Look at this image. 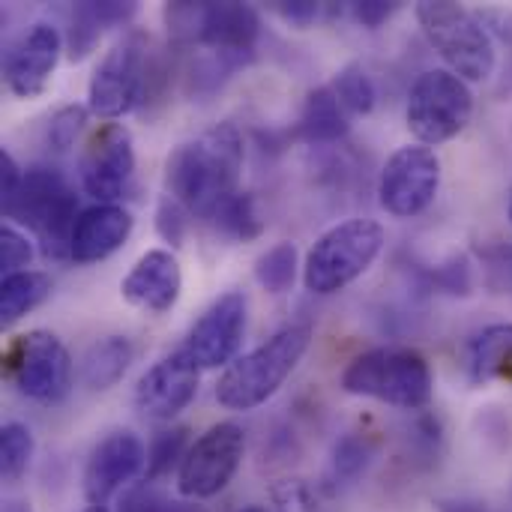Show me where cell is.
<instances>
[{"mask_svg":"<svg viewBox=\"0 0 512 512\" xmlns=\"http://www.w3.org/2000/svg\"><path fill=\"white\" fill-rule=\"evenodd\" d=\"M510 222H512V201H510Z\"/></svg>","mask_w":512,"mask_h":512,"instance_id":"cell-43","label":"cell"},{"mask_svg":"<svg viewBox=\"0 0 512 512\" xmlns=\"http://www.w3.org/2000/svg\"><path fill=\"white\" fill-rule=\"evenodd\" d=\"M30 258H33L30 240H27L18 228L3 225V228H0V270H3L6 276L21 273V267H27Z\"/></svg>","mask_w":512,"mask_h":512,"instance_id":"cell-34","label":"cell"},{"mask_svg":"<svg viewBox=\"0 0 512 512\" xmlns=\"http://www.w3.org/2000/svg\"><path fill=\"white\" fill-rule=\"evenodd\" d=\"M3 512H33V507L27 501H6Z\"/></svg>","mask_w":512,"mask_h":512,"instance_id":"cell-40","label":"cell"},{"mask_svg":"<svg viewBox=\"0 0 512 512\" xmlns=\"http://www.w3.org/2000/svg\"><path fill=\"white\" fill-rule=\"evenodd\" d=\"M432 282H435V288H441L444 294L468 297V294H471V288H474V273H471L468 258H465V255H456V258H450L447 264L435 267Z\"/></svg>","mask_w":512,"mask_h":512,"instance_id":"cell-33","label":"cell"},{"mask_svg":"<svg viewBox=\"0 0 512 512\" xmlns=\"http://www.w3.org/2000/svg\"><path fill=\"white\" fill-rule=\"evenodd\" d=\"M342 390L393 408L423 411L432 405L435 378L429 360L420 351L375 348L351 360V366L342 375Z\"/></svg>","mask_w":512,"mask_h":512,"instance_id":"cell-3","label":"cell"},{"mask_svg":"<svg viewBox=\"0 0 512 512\" xmlns=\"http://www.w3.org/2000/svg\"><path fill=\"white\" fill-rule=\"evenodd\" d=\"M60 33L39 21L33 24L6 54V66H3V78L12 96L18 99H36L45 93L51 72L60 60Z\"/></svg>","mask_w":512,"mask_h":512,"instance_id":"cell-16","label":"cell"},{"mask_svg":"<svg viewBox=\"0 0 512 512\" xmlns=\"http://www.w3.org/2000/svg\"><path fill=\"white\" fill-rule=\"evenodd\" d=\"M81 186L99 204H111L126 195L135 177L132 135L120 123H102L90 138L78 162Z\"/></svg>","mask_w":512,"mask_h":512,"instance_id":"cell-13","label":"cell"},{"mask_svg":"<svg viewBox=\"0 0 512 512\" xmlns=\"http://www.w3.org/2000/svg\"><path fill=\"white\" fill-rule=\"evenodd\" d=\"M84 512H108V510H105V507H87Z\"/></svg>","mask_w":512,"mask_h":512,"instance_id":"cell-42","label":"cell"},{"mask_svg":"<svg viewBox=\"0 0 512 512\" xmlns=\"http://www.w3.org/2000/svg\"><path fill=\"white\" fill-rule=\"evenodd\" d=\"M120 512H171V501H165V498L147 483V486L132 489V492L123 498Z\"/></svg>","mask_w":512,"mask_h":512,"instance_id":"cell-36","label":"cell"},{"mask_svg":"<svg viewBox=\"0 0 512 512\" xmlns=\"http://www.w3.org/2000/svg\"><path fill=\"white\" fill-rule=\"evenodd\" d=\"M132 213L120 204H96L78 213L72 228L69 258L75 264H96L114 255L132 234Z\"/></svg>","mask_w":512,"mask_h":512,"instance_id":"cell-19","label":"cell"},{"mask_svg":"<svg viewBox=\"0 0 512 512\" xmlns=\"http://www.w3.org/2000/svg\"><path fill=\"white\" fill-rule=\"evenodd\" d=\"M396 9H399V3H390V0H357V3H351L354 18L369 30L381 27Z\"/></svg>","mask_w":512,"mask_h":512,"instance_id":"cell-37","label":"cell"},{"mask_svg":"<svg viewBox=\"0 0 512 512\" xmlns=\"http://www.w3.org/2000/svg\"><path fill=\"white\" fill-rule=\"evenodd\" d=\"M135 3H117V0H102V3H75L72 6V18H69V57L72 60H84L93 45L99 42V36L105 33V27L111 24H126L135 15Z\"/></svg>","mask_w":512,"mask_h":512,"instance_id":"cell-20","label":"cell"},{"mask_svg":"<svg viewBox=\"0 0 512 512\" xmlns=\"http://www.w3.org/2000/svg\"><path fill=\"white\" fill-rule=\"evenodd\" d=\"M246 453V432L237 423L210 426L186 453L177 471V489L189 501H207L228 489Z\"/></svg>","mask_w":512,"mask_h":512,"instance_id":"cell-10","label":"cell"},{"mask_svg":"<svg viewBox=\"0 0 512 512\" xmlns=\"http://www.w3.org/2000/svg\"><path fill=\"white\" fill-rule=\"evenodd\" d=\"M441 186V159L432 147L408 144L399 147L381 177H378V201L396 219L420 216L438 195Z\"/></svg>","mask_w":512,"mask_h":512,"instance_id":"cell-12","label":"cell"},{"mask_svg":"<svg viewBox=\"0 0 512 512\" xmlns=\"http://www.w3.org/2000/svg\"><path fill=\"white\" fill-rule=\"evenodd\" d=\"M180 291H183V270L177 255L168 249L144 252L120 285L123 300L147 315L171 312L180 300Z\"/></svg>","mask_w":512,"mask_h":512,"instance_id":"cell-18","label":"cell"},{"mask_svg":"<svg viewBox=\"0 0 512 512\" xmlns=\"http://www.w3.org/2000/svg\"><path fill=\"white\" fill-rule=\"evenodd\" d=\"M486 285L495 294H512V243H492L480 252Z\"/></svg>","mask_w":512,"mask_h":512,"instance_id":"cell-32","label":"cell"},{"mask_svg":"<svg viewBox=\"0 0 512 512\" xmlns=\"http://www.w3.org/2000/svg\"><path fill=\"white\" fill-rule=\"evenodd\" d=\"M351 129V114L333 93V87H318L306 96L300 114V135L312 144H333Z\"/></svg>","mask_w":512,"mask_h":512,"instance_id":"cell-21","label":"cell"},{"mask_svg":"<svg viewBox=\"0 0 512 512\" xmlns=\"http://www.w3.org/2000/svg\"><path fill=\"white\" fill-rule=\"evenodd\" d=\"M87 114H90V108H84V105H66V108H60L48 120V147H54L60 153L69 150L78 141L84 123H87Z\"/></svg>","mask_w":512,"mask_h":512,"instance_id":"cell-31","label":"cell"},{"mask_svg":"<svg viewBox=\"0 0 512 512\" xmlns=\"http://www.w3.org/2000/svg\"><path fill=\"white\" fill-rule=\"evenodd\" d=\"M144 462V444L132 432H114L99 441L84 468V498L90 507H105L144 468Z\"/></svg>","mask_w":512,"mask_h":512,"instance_id":"cell-17","label":"cell"},{"mask_svg":"<svg viewBox=\"0 0 512 512\" xmlns=\"http://www.w3.org/2000/svg\"><path fill=\"white\" fill-rule=\"evenodd\" d=\"M186 441H189V429L186 426H177V429H168V432H159L147 450V483H156L162 480L165 474H171V468L177 462L186 459Z\"/></svg>","mask_w":512,"mask_h":512,"instance_id":"cell-29","label":"cell"},{"mask_svg":"<svg viewBox=\"0 0 512 512\" xmlns=\"http://www.w3.org/2000/svg\"><path fill=\"white\" fill-rule=\"evenodd\" d=\"M51 294V279L39 270H21L12 276H3L0 282V324L12 327L27 312L42 306Z\"/></svg>","mask_w":512,"mask_h":512,"instance_id":"cell-24","label":"cell"},{"mask_svg":"<svg viewBox=\"0 0 512 512\" xmlns=\"http://www.w3.org/2000/svg\"><path fill=\"white\" fill-rule=\"evenodd\" d=\"M243 171V135L234 123H216L201 135L174 147L165 162L168 195L189 213L210 216L225 198L237 192Z\"/></svg>","mask_w":512,"mask_h":512,"instance_id":"cell-1","label":"cell"},{"mask_svg":"<svg viewBox=\"0 0 512 512\" xmlns=\"http://www.w3.org/2000/svg\"><path fill=\"white\" fill-rule=\"evenodd\" d=\"M240 512H267L264 507H258V504H252V507H243Z\"/></svg>","mask_w":512,"mask_h":512,"instance_id":"cell-41","label":"cell"},{"mask_svg":"<svg viewBox=\"0 0 512 512\" xmlns=\"http://www.w3.org/2000/svg\"><path fill=\"white\" fill-rule=\"evenodd\" d=\"M75 210V192L57 168H30L3 213L6 219L27 225L39 237L48 258H69L72 228L78 222Z\"/></svg>","mask_w":512,"mask_h":512,"instance_id":"cell-7","label":"cell"},{"mask_svg":"<svg viewBox=\"0 0 512 512\" xmlns=\"http://www.w3.org/2000/svg\"><path fill=\"white\" fill-rule=\"evenodd\" d=\"M198 363L180 348L159 363H153L138 387H135V408L144 420L171 423L180 411H186L198 393Z\"/></svg>","mask_w":512,"mask_h":512,"instance_id":"cell-15","label":"cell"},{"mask_svg":"<svg viewBox=\"0 0 512 512\" xmlns=\"http://www.w3.org/2000/svg\"><path fill=\"white\" fill-rule=\"evenodd\" d=\"M207 219L216 228V234H222L234 243H249L264 234V219L249 192H234Z\"/></svg>","mask_w":512,"mask_h":512,"instance_id":"cell-25","label":"cell"},{"mask_svg":"<svg viewBox=\"0 0 512 512\" xmlns=\"http://www.w3.org/2000/svg\"><path fill=\"white\" fill-rule=\"evenodd\" d=\"M246 318L249 303L243 291H228L195 321V327L186 336L183 351L198 363V369H219L228 366L243 339H246Z\"/></svg>","mask_w":512,"mask_h":512,"instance_id":"cell-14","label":"cell"},{"mask_svg":"<svg viewBox=\"0 0 512 512\" xmlns=\"http://www.w3.org/2000/svg\"><path fill=\"white\" fill-rule=\"evenodd\" d=\"M147 42L141 33H129L105 51L99 60L90 90L87 108L102 120H117L129 114L147 93Z\"/></svg>","mask_w":512,"mask_h":512,"instance_id":"cell-9","label":"cell"},{"mask_svg":"<svg viewBox=\"0 0 512 512\" xmlns=\"http://www.w3.org/2000/svg\"><path fill=\"white\" fill-rule=\"evenodd\" d=\"M300 255L294 243H276L255 261V279L267 294H288L294 288Z\"/></svg>","mask_w":512,"mask_h":512,"instance_id":"cell-26","label":"cell"},{"mask_svg":"<svg viewBox=\"0 0 512 512\" xmlns=\"http://www.w3.org/2000/svg\"><path fill=\"white\" fill-rule=\"evenodd\" d=\"M330 87H333V93L339 96V102L345 105V111H348L351 117L369 114V111L375 108L378 93H375V84H372V78L366 75V69H363L360 63H348V66L336 75V81H333Z\"/></svg>","mask_w":512,"mask_h":512,"instance_id":"cell-27","label":"cell"},{"mask_svg":"<svg viewBox=\"0 0 512 512\" xmlns=\"http://www.w3.org/2000/svg\"><path fill=\"white\" fill-rule=\"evenodd\" d=\"M372 459V450L366 444V438L360 435H345L336 447H333V477L342 480V483H351L357 480L366 465Z\"/></svg>","mask_w":512,"mask_h":512,"instance_id":"cell-30","label":"cell"},{"mask_svg":"<svg viewBox=\"0 0 512 512\" xmlns=\"http://www.w3.org/2000/svg\"><path fill=\"white\" fill-rule=\"evenodd\" d=\"M471 381L492 384L512 378V324H492L471 342Z\"/></svg>","mask_w":512,"mask_h":512,"instance_id":"cell-22","label":"cell"},{"mask_svg":"<svg viewBox=\"0 0 512 512\" xmlns=\"http://www.w3.org/2000/svg\"><path fill=\"white\" fill-rule=\"evenodd\" d=\"M135 348L126 336H105L87 348L81 360V378L90 390H111L129 369Z\"/></svg>","mask_w":512,"mask_h":512,"instance_id":"cell-23","label":"cell"},{"mask_svg":"<svg viewBox=\"0 0 512 512\" xmlns=\"http://www.w3.org/2000/svg\"><path fill=\"white\" fill-rule=\"evenodd\" d=\"M6 372L18 393L33 402H60L72 387L69 351L48 330H33L12 345L6 354Z\"/></svg>","mask_w":512,"mask_h":512,"instance_id":"cell-11","label":"cell"},{"mask_svg":"<svg viewBox=\"0 0 512 512\" xmlns=\"http://www.w3.org/2000/svg\"><path fill=\"white\" fill-rule=\"evenodd\" d=\"M21 180H24V174H21L18 162H15L6 150H0V201H3V210H6V207L12 204V198L18 195Z\"/></svg>","mask_w":512,"mask_h":512,"instance_id":"cell-38","label":"cell"},{"mask_svg":"<svg viewBox=\"0 0 512 512\" xmlns=\"http://www.w3.org/2000/svg\"><path fill=\"white\" fill-rule=\"evenodd\" d=\"M156 231L174 249L183 243V237H186V207L177 198H171V195H162L159 198V207H156Z\"/></svg>","mask_w":512,"mask_h":512,"instance_id":"cell-35","label":"cell"},{"mask_svg":"<svg viewBox=\"0 0 512 512\" xmlns=\"http://www.w3.org/2000/svg\"><path fill=\"white\" fill-rule=\"evenodd\" d=\"M384 228L372 219H348L324 231L306 255L303 285L312 294H336L357 282L381 255Z\"/></svg>","mask_w":512,"mask_h":512,"instance_id":"cell-4","label":"cell"},{"mask_svg":"<svg viewBox=\"0 0 512 512\" xmlns=\"http://www.w3.org/2000/svg\"><path fill=\"white\" fill-rule=\"evenodd\" d=\"M417 21L435 51L465 81H486L495 72V42L483 21L453 0H423Z\"/></svg>","mask_w":512,"mask_h":512,"instance_id":"cell-5","label":"cell"},{"mask_svg":"<svg viewBox=\"0 0 512 512\" xmlns=\"http://www.w3.org/2000/svg\"><path fill=\"white\" fill-rule=\"evenodd\" d=\"M474 114V93L465 78L450 69L423 72L408 96V129L423 144H444L465 132Z\"/></svg>","mask_w":512,"mask_h":512,"instance_id":"cell-8","label":"cell"},{"mask_svg":"<svg viewBox=\"0 0 512 512\" xmlns=\"http://www.w3.org/2000/svg\"><path fill=\"white\" fill-rule=\"evenodd\" d=\"M33 459V435L24 423H6L0 429V474L15 483L24 477Z\"/></svg>","mask_w":512,"mask_h":512,"instance_id":"cell-28","label":"cell"},{"mask_svg":"<svg viewBox=\"0 0 512 512\" xmlns=\"http://www.w3.org/2000/svg\"><path fill=\"white\" fill-rule=\"evenodd\" d=\"M312 327L291 324L258 345L252 354L234 360L216 384V402L228 411H252L279 393V387L300 366L309 351Z\"/></svg>","mask_w":512,"mask_h":512,"instance_id":"cell-2","label":"cell"},{"mask_svg":"<svg viewBox=\"0 0 512 512\" xmlns=\"http://www.w3.org/2000/svg\"><path fill=\"white\" fill-rule=\"evenodd\" d=\"M165 21L177 42L240 60L255 57L261 21L246 3H171Z\"/></svg>","mask_w":512,"mask_h":512,"instance_id":"cell-6","label":"cell"},{"mask_svg":"<svg viewBox=\"0 0 512 512\" xmlns=\"http://www.w3.org/2000/svg\"><path fill=\"white\" fill-rule=\"evenodd\" d=\"M276 12H279L288 24L306 27V24H312V21L318 18L321 6H318L315 0H282V3H276Z\"/></svg>","mask_w":512,"mask_h":512,"instance_id":"cell-39","label":"cell"}]
</instances>
